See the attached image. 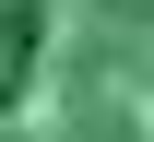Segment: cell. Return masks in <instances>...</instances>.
Listing matches in <instances>:
<instances>
[{"instance_id": "6da1fadb", "label": "cell", "mask_w": 154, "mask_h": 142, "mask_svg": "<svg viewBox=\"0 0 154 142\" xmlns=\"http://www.w3.org/2000/svg\"><path fill=\"white\" fill-rule=\"evenodd\" d=\"M0 142H154V0H0Z\"/></svg>"}]
</instances>
